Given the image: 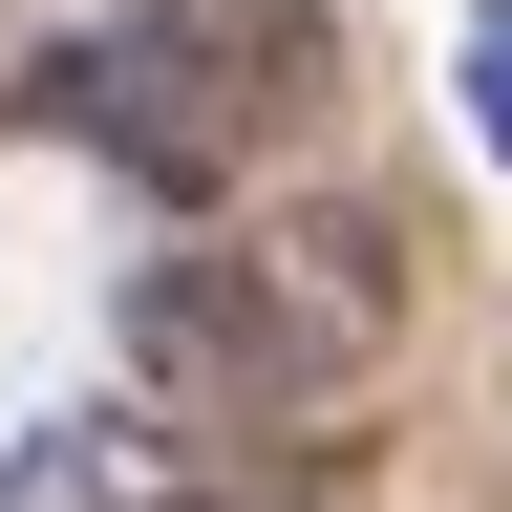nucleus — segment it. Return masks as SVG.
Instances as JSON below:
<instances>
[{
  "label": "nucleus",
  "instance_id": "obj_1",
  "mask_svg": "<svg viewBox=\"0 0 512 512\" xmlns=\"http://www.w3.org/2000/svg\"><path fill=\"white\" fill-rule=\"evenodd\" d=\"M384 363H406V214H363V192L192 214L171 256H128V384L214 448L342 427Z\"/></svg>",
  "mask_w": 512,
  "mask_h": 512
},
{
  "label": "nucleus",
  "instance_id": "obj_2",
  "mask_svg": "<svg viewBox=\"0 0 512 512\" xmlns=\"http://www.w3.org/2000/svg\"><path fill=\"white\" fill-rule=\"evenodd\" d=\"M320 107H342V22L320 0H107L86 43H43L0 86V128L128 171L150 214H235Z\"/></svg>",
  "mask_w": 512,
  "mask_h": 512
},
{
  "label": "nucleus",
  "instance_id": "obj_3",
  "mask_svg": "<svg viewBox=\"0 0 512 512\" xmlns=\"http://www.w3.org/2000/svg\"><path fill=\"white\" fill-rule=\"evenodd\" d=\"M86 512H363V448L278 427V448H214V470H86Z\"/></svg>",
  "mask_w": 512,
  "mask_h": 512
},
{
  "label": "nucleus",
  "instance_id": "obj_4",
  "mask_svg": "<svg viewBox=\"0 0 512 512\" xmlns=\"http://www.w3.org/2000/svg\"><path fill=\"white\" fill-rule=\"evenodd\" d=\"M448 86H470V150L512 171V0H470V43H448Z\"/></svg>",
  "mask_w": 512,
  "mask_h": 512
}]
</instances>
